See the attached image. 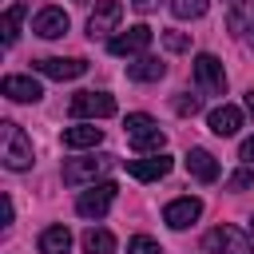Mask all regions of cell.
<instances>
[{
  "label": "cell",
  "mask_w": 254,
  "mask_h": 254,
  "mask_svg": "<svg viewBox=\"0 0 254 254\" xmlns=\"http://www.w3.org/2000/svg\"><path fill=\"white\" fill-rule=\"evenodd\" d=\"M198 107H202V103H198V95H179V99H175V111H179L183 119L198 115Z\"/></svg>",
  "instance_id": "484cf974"
},
{
  "label": "cell",
  "mask_w": 254,
  "mask_h": 254,
  "mask_svg": "<svg viewBox=\"0 0 254 254\" xmlns=\"http://www.w3.org/2000/svg\"><path fill=\"white\" fill-rule=\"evenodd\" d=\"M0 91H4L8 99H16V103H36V99L44 95V87H40L32 75H4Z\"/></svg>",
  "instance_id": "5bb4252c"
},
{
  "label": "cell",
  "mask_w": 254,
  "mask_h": 254,
  "mask_svg": "<svg viewBox=\"0 0 254 254\" xmlns=\"http://www.w3.org/2000/svg\"><path fill=\"white\" fill-rule=\"evenodd\" d=\"M115 183H99V187H91V190H83L79 198H75V210L83 214V218H103L107 214V206L115 202Z\"/></svg>",
  "instance_id": "52a82bcc"
},
{
  "label": "cell",
  "mask_w": 254,
  "mask_h": 254,
  "mask_svg": "<svg viewBox=\"0 0 254 254\" xmlns=\"http://www.w3.org/2000/svg\"><path fill=\"white\" fill-rule=\"evenodd\" d=\"M99 143H103V131H99L95 123H75V127L64 131V147H71V151H79V147H99Z\"/></svg>",
  "instance_id": "d6986e66"
},
{
  "label": "cell",
  "mask_w": 254,
  "mask_h": 254,
  "mask_svg": "<svg viewBox=\"0 0 254 254\" xmlns=\"http://www.w3.org/2000/svg\"><path fill=\"white\" fill-rule=\"evenodd\" d=\"M147 44H151V28L147 24H135V28L119 32V36H111L107 40V52L111 56H143Z\"/></svg>",
  "instance_id": "ba28073f"
},
{
  "label": "cell",
  "mask_w": 254,
  "mask_h": 254,
  "mask_svg": "<svg viewBox=\"0 0 254 254\" xmlns=\"http://www.w3.org/2000/svg\"><path fill=\"white\" fill-rule=\"evenodd\" d=\"M115 167V159L111 155H91V159H71V163H64V183L67 187H83V183H91V179H99V175H107Z\"/></svg>",
  "instance_id": "277c9868"
},
{
  "label": "cell",
  "mask_w": 254,
  "mask_h": 254,
  "mask_svg": "<svg viewBox=\"0 0 254 254\" xmlns=\"http://www.w3.org/2000/svg\"><path fill=\"white\" fill-rule=\"evenodd\" d=\"M250 183H254V171H250V167H242V171H234V175H230V183H226V187H230V190H246Z\"/></svg>",
  "instance_id": "4316f807"
},
{
  "label": "cell",
  "mask_w": 254,
  "mask_h": 254,
  "mask_svg": "<svg viewBox=\"0 0 254 254\" xmlns=\"http://www.w3.org/2000/svg\"><path fill=\"white\" fill-rule=\"evenodd\" d=\"M127 254H163V250H159V242H155V238H147V234H135V238L127 242Z\"/></svg>",
  "instance_id": "d4e9b609"
},
{
  "label": "cell",
  "mask_w": 254,
  "mask_h": 254,
  "mask_svg": "<svg viewBox=\"0 0 254 254\" xmlns=\"http://www.w3.org/2000/svg\"><path fill=\"white\" fill-rule=\"evenodd\" d=\"M250 230H254V218H250Z\"/></svg>",
  "instance_id": "4dcf8cb0"
},
{
  "label": "cell",
  "mask_w": 254,
  "mask_h": 254,
  "mask_svg": "<svg viewBox=\"0 0 254 254\" xmlns=\"http://www.w3.org/2000/svg\"><path fill=\"white\" fill-rule=\"evenodd\" d=\"M127 143L135 147V151H159L163 143H167V135H163V127L151 119V115H143V111H135V115H127Z\"/></svg>",
  "instance_id": "7a4b0ae2"
},
{
  "label": "cell",
  "mask_w": 254,
  "mask_h": 254,
  "mask_svg": "<svg viewBox=\"0 0 254 254\" xmlns=\"http://www.w3.org/2000/svg\"><path fill=\"white\" fill-rule=\"evenodd\" d=\"M111 250H115L111 230H99V226L83 230V254H111Z\"/></svg>",
  "instance_id": "44dd1931"
},
{
  "label": "cell",
  "mask_w": 254,
  "mask_h": 254,
  "mask_svg": "<svg viewBox=\"0 0 254 254\" xmlns=\"http://www.w3.org/2000/svg\"><path fill=\"white\" fill-rule=\"evenodd\" d=\"M131 4H135L139 12H151V8H155V0H131Z\"/></svg>",
  "instance_id": "83f0119b"
},
{
  "label": "cell",
  "mask_w": 254,
  "mask_h": 254,
  "mask_svg": "<svg viewBox=\"0 0 254 254\" xmlns=\"http://www.w3.org/2000/svg\"><path fill=\"white\" fill-rule=\"evenodd\" d=\"M123 20V0H95V12L87 16V36H107Z\"/></svg>",
  "instance_id": "9c48e42d"
},
{
  "label": "cell",
  "mask_w": 254,
  "mask_h": 254,
  "mask_svg": "<svg viewBox=\"0 0 254 254\" xmlns=\"http://www.w3.org/2000/svg\"><path fill=\"white\" fill-rule=\"evenodd\" d=\"M67 111H71V119H107V115H115V95H107V91H79V95H71Z\"/></svg>",
  "instance_id": "3957f363"
},
{
  "label": "cell",
  "mask_w": 254,
  "mask_h": 254,
  "mask_svg": "<svg viewBox=\"0 0 254 254\" xmlns=\"http://www.w3.org/2000/svg\"><path fill=\"white\" fill-rule=\"evenodd\" d=\"M0 159H4L8 171H28V167H32V139H28L24 127L12 123V119L0 123Z\"/></svg>",
  "instance_id": "6da1fadb"
},
{
  "label": "cell",
  "mask_w": 254,
  "mask_h": 254,
  "mask_svg": "<svg viewBox=\"0 0 254 254\" xmlns=\"http://www.w3.org/2000/svg\"><path fill=\"white\" fill-rule=\"evenodd\" d=\"M36 71H44L48 79H79L87 71V60H64V56H48L36 60Z\"/></svg>",
  "instance_id": "30bf717a"
},
{
  "label": "cell",
  "mask_w": 254,
  "mask_h": 254,
  "mask_svg": "<svg viewBox=\"0 0 254 254\" xmlns=\"http://www.w3.org/2000/svg\"><path fill=\"white\" fill-rule=\"evenodd\" d=\"M210 131L214 135H222V139H230V135H238V127H242V111L234 107V103H222V107H214L210 111Z\"/></svg>",
  "instance_id": "9a60e30c"
},
{
  "label": "cell",
  "mask_w": 254,
  "mask_h": 254,
  "mask_svg": "<svg viewBox=\"0 0 254 254\" xmlns=\"http://www.w3.org/2000/svg\"><path fill=\"white\" fill-rule=\"evenodd\" d=\"M206 8H210V0H175V4H171V12H175L179 20H198Z\"/></svg>",
  "instance_id": "603a6c76"
},
{
  "label": "cell",
  "mask_w": 254,
  "mask_h": 254,
  "mask_svg": "<svg viewBox=\"0 0 254 254\" xmlns=\"http://www.w3.org/2000/svg\"><path fill=\"white\" fill-rule=\"evenodd\" d=\"M187 171H190L198 183H214V179H218V159H214L210 151H202V147H190V155H187Z\"/></svg>",
  "instance_id": "e0dca14e"
},
{
  "label": "cell",
  "mask_w": 254,
  "mask_h": 254,
  "mask_svg": "<svg viewBox=\"0 0 254 254\" xmlns=\"http://www.w3.org/2000/svg\"><path fill=\"white\" fill-rule=\"evenodd\" d=\"M226 28L234 36L254 32V0H226Z\"/></svg>",
  "instance_id": "2e32d148"
},
{
  "label": "cell",
  "mask_w": 254,
  "mask_h": 254,
  "mask_svg": "<svg viewBox=\"0 0 254 254\" xmlns=\"http://www.w3.org/2000/svg\"><path fill=\"white\" fill-rule=\"evenodd\" d=\"M71 250V234L67 226H48L40 234V254H67Z\"/></svg>",
  "instance_id": "ffe728a7"
},
{
  "label": "cell",
  "mask_w": 254,
  "mask_h": 254,
  "mask_svg": "<svg viewBox=\"0 0 254 254\" xmlns=\"http://www.w3.org/2000/svg\"><path fill=\"white\" fill-rule=\"evenodd\" d=\"M32 32L44 36V40H60L67 32V12L64 8H40L36 20H32Z\"/></svg>",
  "instance_id": "4fadbf2b"
},
{
  "label": "cell",
  "mask_w": 254,
  "mask_h": 254,
  "mask_svg": "<svg viewBox=\"0 0 254 254\" xmlns=\"http://www.w3.org/2000/svg\"><path fill=\"white\" fill-rule=\"evenodd\" d=\"M163 48H167V52H187V48H190V36L167 28V32H163Z\"/></svg>",
  "instance_id": "cb8c5ba5"
},
{
  "label": "cell",
  "mask_w": 254,
  "mask_h": 254,
  "mask_svg": "<svg viewBox=\"0 0 254 254\" xmlns=\"http://www.w3.org/2000/svg\"><path fill=\"white\" fill-rule=\"evenodd\" d=\"M194 79H198V87H202V91L222 95V91H226V71H222V60H218V56H210V52H202V56L194 60Z\"/></svg>",
  "instance_id": "8992f818"
},
{
  "label": "cell",
  "mask_w": 254,
  "mask_h": 254,
  "mask_svg": "<svg viewBox=\"0 0 254 254\" xmlns=\"http://www.w3.org/2000/svg\"><path fill=\"white\" fill-rule=\"evenodd\" d=\"M127 75H131L135 83H155V79L167 75V64L155 60V56H139L135 64H127Z\"/></svg>",
  "instance_id": "ac0fdd59"
},
{
  "label": "cell",
  "mask_w": 254,
  "mask_h": 254,
  "mask_svg": "<svg viewBox=\"0 0 254 254\" xmlns=\"http://www.w3.org/2000/svg\"><path fill=\"white\" fill-rule=\"evenodd\" d=\"M202 246H206L210 254H250V238H246L238 226H214V230L202 238Z\"/></svg>",
  "instance_id": "5b68a950"
},
{
  "label": "cell",
  "mask_w": 254,
  "mask_h": 254,
  "mask_svg": "<svg viewBox=\"0 0 254 254\" xmlns=\"http://www.w3.org/2000/svg\"><path fill=\"white\" fill-rule=\"evenodd\" d=\"M198 214H202V202L187 194V198H175V202H167V210H163V222H167V226H175V230H187V226H190Z\"/></svg>",
  "instance_id": "7c38bea8"
},
{
  "label": "cell",
  "mask_w": 254,
  "mask_h": 254,
  "mask_svg": "<svg viewBox=\"0 0 254 254\" xmlns=\"http://www.w3.org/2000/svg\"><path fill=\"white\" fill-rule=\"evenodd\" d=\"M24 12H28L24 4H12V8L4 12V44H8V48H12L16 36H20V20H24Z\"/></svg>",
  "instance_id": "7402d4cb"
},
{
  "label": "cell",
  "mask_w": 254,
  "mask_h": 254,
  "mask_svg": "<svg viewBox=\"0 0 254 254\" xmlns=\"http://www.w3.org/2000/svg\"><path fill=\"white\" fill-rule=\"evenodd\" d=\"M246 111L254 115V91H246Z\"/></svg>",
  "instance_id": "f546056e"
},
{
  "label": "cell",
  "mask_w": 254,
  "mask_h": 254,
  "mask_svg": "<svg viewBox=\"0 0 254 254\" xmlns=\"http://www.w3.org/2000/svg\"><path fill=\"white\" fill-rule=\"evenodd\" d=\"M127 175H135L139 183H155L163 175H171V155H151V159H127Z\"/></svg>",
  "instance_id": "8fae6325"
},
{
  "label": "cell",
  "mask_w": 254,
  "mask_h": 254,
  "mask_svg": "<svg viewBox=\"0 0 254 254\" xmlns=\"http://www.w3.org/2000/svg\"><path fill=\"white\" fill-rule=\"evenodd\" d=\"M242 159H254V139H246V143H242Z\"/></svg>",
  "instance_id": "f1b7e54d"
}]
</instances>
